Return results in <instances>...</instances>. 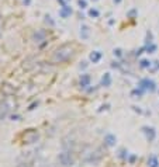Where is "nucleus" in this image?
<instances>
[{
    "label": "nucleus",
    "instance_id": "nucleus-1",
    "mask_svg": "<svg viewBox=\"0 0 159 167\" xmlns=\"http://www.w3.org/2000/svg\"><path fill=\"white\" fill-rule=\"evenodd\" d=\"M72 48L69 45H63V47L58 48L55 52H54V56H52V60L54 62H65L72 56Z\"/></svg>",
    "mask_w": 159,
    "mask_h": 167
},
{
    "label": "nucleus",
    "instance_id": "nucleus-2",
    "mask_svg": "<svg viewBox=\"0 0 159 167\" xmlns=\"http://www.w3.org/2000/svg\"><path fill=\"white\" fill-rule=\"evenodd\" d=\"M38 139V134L35 131H27L23 135V142L24 143H34Z\"/></svg>",
    "mask_w": 159,
    "mask_h": 167
},
{
    "label": "nucleus",
    "instance_id": "nucleus-3",
    "mask_svg": "<svg viewBox=\"0 0 159 167\" xmlns=\"http://www.w3.org/2000/svg\"><path fill=\"white\" fill-rule=\"evenodd\" d=\"M59 162H61L62 166H70L72 164V157L68 152H63V153L59 154Z\"/></svg>",
    "mask_w": 159,
    "mask_h": 167
},
{
    "label": "nucleus",
    "instance_id": "nucleus-4",
    "mask_svg": "<svg viewBox=\"0 0 159 167\" xmlns=\"http://www.w3.org/2000/svg\"><path fill=\"white\" fill-rule=\"evenodd\" d=\"M100 58H102V53L99 51H96V52H93L92 55H90V60L93 62V63H96V62H99L100 60Z\"/></svg>",
    "mask_w": 159,
    "mask_h": 167
},
{
    "label": "nucleus",
    "instance_id": "nucleus-5",
    "mask_svg": "<svg viewBox=\"0 0 159 167\" xmlns=\"http://www.w3.org/2000/svg\"><path fill=\"white\" fill-rule=\"evenodd\" d=\"M106 143H107L108 146H113V145L116 143V138H114L113 135H107V136H106Z\"/></svg>",
    "mask_w": 159,
    "mask_h": 167
},
{
    "label": "nucleus",
    "instance_id": "nucleus-6",
    "mask_svg": "<svg viewBox=\"0 0 159 167\" xmlns=\"http://www.w3.org/2000/svg\"><path fill=\"white\" fill-rule=\"evenodd\" d=\"M70 13H72V10L68 9L66 6H63V7H62V10H61V16H62V17H68Z\"/></svg>",
    "mask_w": 159,
    "mask_h": 167
},
{
    "label": "nucleus",
    "instance_id": "nucleus-7",
    "mask_svg": "<svg viewBox=\"0 0 159 167\" xmlns=\"http://www.w3.org/2000/svg\"><path fill=\"white\" fill-rule=\"evenodd\" d=\"M103 83H106V84L110 83V76H108V73H106V76L103 77Z\"/></svg>",
    "mask_w": 159,
    "mask_h": 167
},
{
    "label": "nucleus",
    "instance_id": "nucleus-8",
    "mask_svg": "<svg viewBox=\"0 0 159 167\" xmlns=\"http://www.w3.org/2000/svg\"><path fill=\"white\" fill-rule=\"evenodd\" d=\"M79 6L80 9H84L86 7V0H79Z\"/></svg>",
    "mask_w": 159,
    "mask_h": 167
},
{
    "label": "nucleus",
    "instance_id": "nucleus-9",
    "mask_svg": "<svg viewBox=\"0 0 159 167\" xmlns=\"http://www.w3.org/2000/svg\"><path fill=\"white\" fill-rule=\"evenodd\" d=\"M90 16H92V17H93V16H94V17H97L99 11H97V10H90Z\"/></svg>",
    "mask_w": 159,
    "mask_h": 167
},
{
    "label": "nucleus",
    "instance_id": "nucleus-10",
    "mask_svg": "<svg viewBox=\"0 0 159 167\" xmlns=\"http://www.w3.org/2000/svg\"><path fill=\"white\" fill-rule=\"evenodd\" d=\"M141 66L142 68H146V66H151V63H148V60H142L141 62Z\"/></svg>",
    "mask_w": 159,
    "mask_h": 167
},
{
    "label": "nucleus",
    "instance_id": "nucleus-11",
    "mask_svg": "<svg viewBox=\"0 0 159 167\" xmlns=\"http://www.w3.org/2000/svg\"><path fill=\"white\" fill-rule=\"evenodd\" d=\"M87 30H89L87 27H83V35H82L83 38H87Z\"/></svg>",
    "mask_w": 159,
    "mask_h": 167
},
{
    "label": "nucleus",
    "instance_id": "nucleus-12",
    "mask_svg": "<svg viewBox=\"0 0 159 167\" xmlns=\"http://www.w3.org/2000/svg\"><path fill=\"white\" fill-rule=\"evenodd\" d=\"M120 1H121V0H114V3H120Z\"/></svg>",
    "mask_w": 159,
    "mask_h": 167
}]
</instances>
